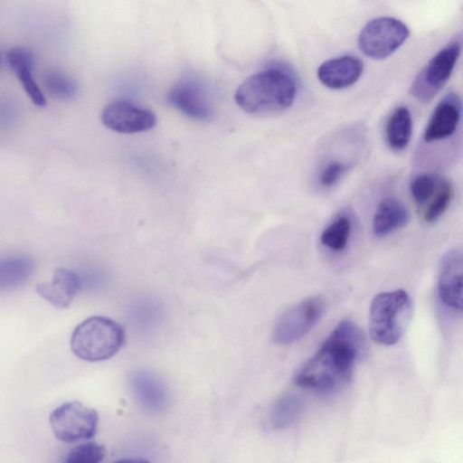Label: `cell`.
<instances>
[{
	"label": "cell",
	"instance_id": "6da1fadb",
	"mask_svg": "<svg viewBox=\"0 0 463 463\" xmlns=\"http://www.w3.org/2000/svg\"><path fill=\"white\" fill-rule=\"evenodd\" d=\"M365 350L363 331L353 321L343 320L298 370L294 382L301 388L320 392L336 391L350 380L355 362Z\"/></svg>",
	"mask_w": 463,
	"mask_h": 463
},
{
	"label": "cell",
	"instance_id": "7a4b0ae2",
	"mask_svg": "<svg viewBox=\"0 0 463 463\" xmlns=\"http://www.w3.org/2000/svg\"><path fill=\"white\" fill-rule=\"evenodd\" d=\"M296 95L293 77L280 68H269L247 78L236 90L234 99L249 114L266 115L287 109Z\"/></svg>",
	"mask_w": 463,
	"mask_h": 463
},
{
	"label": "cell",
	"instance_id": "3957f363",
	"mask_svg": "<svg viewBox=\"0 0 463 463\" xmlns=\"http://www.w3.org/2000/svg\"><path fill=\"white\" fill-rule=\"evenodd\" d=\"M125 340L121 325L107 317L93 316L75 327L71 337V349L81 360L100 362L114 356Z\"/></svg>",
	"mask_w": 463,
	"mask_h": 463
},
{
	"label": "cell",
	"instance_id": "277c9868",
	"mask_svg": "<svg viewBox=\"0 0 463 463\" xmlns=\"http://www.w3.org/2000/svg\"><path fill=\"white\" fill-rule=\"evenodd\" d=\"M412 302L403 289L376 295L370 305L371 338L383 345H392L402 337L411 318Z\"/></svg>",
	"mask_w": 463,
	"mask_h": 463
},
{
	"label": "cell",
	"instance_id": "5b68a950",
	"mask_svg": "<svg viewBox=\"0 0 463 463\" xmlns=\"http://www.w3.org/2000/svg\"><path fill=\"white\" fill-rule=\"evenodd\" d=\"M405 24L393 17H378L368 22L358 36V47L367 57L383 60L399 49L409 37Z\"/></svg>",
	"mask_w": 463,
	"mask_h": 463
},
{
	"label": "cell",
	"instance_id": "8992f818",
	"mask_svg": "<svg viewBox=\"0 0 463 463\" xmlns=\"http://www.w3.org/2000/svg\"><path fill=\"white\" fill-rule=\"evenodd\" d=\"M98 421L97 411L79 401L64 402L50 414L54 436L66 443L91 439L96 433Z\"/></svg>",
	"mask_w": 463,
	"mask_h": 463
},
{
	"label": "cell",
	"instance_id": "52a82bcc",
	"mask_svg": "<svg viewBox=\"0 0 463 463\" xmlns=\"http://www.w3.org/2000/svg\"><path fill=\"white\" fill-rule=\"evenodd\" d=\"M460 52V38L453 39L439 50L414 79L411 95L421 102H429L450 78Z\"/></svg>",
	"mask_w": 463,
	"mask_h": 463
},
{
	"label": "cell",
	"instance_id": "ba28073f",
	"mask_svg": "<svg viewBox=\"0 0 463 463\" xmlns=\"http://www.w3.org/2000/svg\"><path fill=\"white\" fill-rule=\"evenodd\" d=\"M325 301L319 296L309 297L286 310L277 320L272 340L279 345L292 344L306 335L319 321Z\"/></svg>",
	"mask_w": 463,
	"mask_h": 463
},
{
	"label": "cell",
	"instance_id": "9c48e42d",
	"mask_svg": "<svg viewBox=\"0 0 463 463\" xmlns=\"http://www.w3.org/2000/svg\"><path fill=\"white\" fill-rule=\"evenodd\" d=\"M105 127L121 134H134L151 129L156 123L149 109L128 100H116L107 105L101 113Z\"/></svg>",
	"mask_w": 463,
	"mask_h": 463
},
{
	"label": "cell",
	"instance_id": "30bf717a",
	"mask_svg": "<svg viewBox=\"0 0 463 463\" xmlns=\"http://www.w3.org/2000/svg\"><path fill=\"white\" fill-rule=\"evenodd\" d=\"M463 260L460 250L448 251L440 260L438 297L448 308L461 312L463 286Z\"/></svg>",
	"mask_w": 463,
	"mask_h": 463
},
{
	"label": "cell",
	"instance_id": "8fae6325",
	"mask_svg": "<svg viewBox=\"0 0 463 463\" xmlns=\"http://www.w3.org/2000/svg\"><path fill=\"white\" fill-rule=\"evenodd\" d=\"M461 100L455 92L447 94L436 106L425 128L423 138L431 143L451 137L459 123Z\"/></svg>",
	"mask_w": 463,
	"mask_h": 463
},
{
	"label": "cell",
	"instance_id": "7c38bea8",
	"mask_svg": "<svg viewBox=\"0 0 463 463\" xmlns=\"http://www.w3.org/2000/svg\"><path fill=\"white\" fill-rule=\"evenodd\" d=\"M168 102L185 116L207 120L212 116V108L203 88L195 80H184L171 89Z\"/></svg>",
	"mask_w": 463,
	"mask_h": 463
},
{
	"label": "cell",
	"instance_id": "4fadbf2b",
	"mask_svg": "<svg viewBox=\"0 0 463 463\" xmlns=\"http://www.w3.org/2000/svg\"><path fill=\"white\" fill-rule=\"evenodd\" d=\"M363 61L353 55H344L323 62L317 70V78L326 87L342 90L355 83L363 73Z\"/></svg>",
	"mask_w": 463,
	"mask_h": 463
},
{
	"label": "cell",
	"instance_id": "5bb4252c",
	"mask_svg": "<svg viewBox=\"0 0 463 463\" xmlns=\"http://www.w3.org/2000/svg\"><path fill=\"white\" fill-rule=\"evenodd\" d=\"M81 287V279L72 270L59 268L55 269L51 282L39 283L37 293L54 307H68Z\"/></svg>",
	"mask_w": 463,
	"mask_h": 463
},
{
	"label": "cell",
	"instance_id": "9a60e30c",
	"mask_svg": "<svg viewBox=\"0 0 463 463\" xmlns=\"http://www.w3.org/2000/svg\"><path fill=\"white\" fill-rule=\"evenodd\" d=\"M134 396L147 411H161L166 403V391L161 380L146 370H136L129 375Z\"/></svg>",
	"mask_w": 463,
	"mask_h": 463
},
{
	"label": "cell",
	"instance_id": "2e32d148",
	"mask_svg": "<svg viewBox=\"0 0 463 463\" xmlns=\"http://www.w3.org/2000/svg\"><path fill=\"white\" fill-rule=\"evenodd\" d=\"M410 213L398 199L387 197L377 206L373 218L372 229L377 237L386 236L407 225Z\"/></svg>",
	"mask_w": 463,
	"mask_h": 463
},
{
	"label": "cell",
	"instance_id": "e0dca14e",
	"mask_svg": "<svg viewBox=\"0 0 463 463\" xmlns=\"http://www.w3.org/2000/svg\"><path fill=\"white\" fill-rule=\"evenodd\" d=\"M412 134V119L409 109L401 106L395 109L387 120L385 139L388 146L396 152L407 147Z\"/></svg>",
	"mask_w": 463,
	"mask_h": 463
},
{
	"label": "cell",
	"instance_id": "ac0fdd59",
	"mask_svg": "<svg viewBox=\"0 0 463 463\" xmlns=\"http://www.w3.org/2000/svg\"><path fill=\"white\" fill-rule=\"evenodd\" d=\"M31 259L22 256L0 259V291L12 290L24 285L33 271Z\"/></svg>",
	"mask_w": 463,
	"mask_h": 463
},
{
	"label": "cell",
	"instance_id": "d6986e66",
	"mask_svg": "<svg viewBox=\"0 0 463 463\" xmlns=\"http://www.w3.org/2000/svg\"><path fill=\"white\" fill-rule=\"evenodd\" d=\"M351 227L349 217L338 216L323 230L320 241L331 250L341 251L348 243Z\"/></svg>",
	"mask_w": 463,
	"mask_h": 463
},
{
	"label": "cell",
	"instance_id": "ffe728a7",
	"mask_svg": "<svg viewBox=\"0 0 463 463\" xmlns=\"http://www.w3.org/2000/svg\"><path fill=\"white\" fill-rule=\"evenodd\" d=\"M43 83L47 92L59 99H71L78 91L74 80L57 69H49L43 75Z\"/></svg>",
	"mask_w": 463,
	"mask_h": 463
},
{
	"label": "cell",
	"instance_id": "44dd1931",
	"mask_svg": "<svg viewBox=\"0 0 463 463\" xmlns=\"http://www.w3.org/2000/svg\"><path fill=\"white\" fill-rule=\"evenodd\" d=\"M442 179L430 173H422L416 175L410 184V193L418 206L426 205L436 194Z\"/></svg>",
	"mask_w": 463,
	"mask_h": 463
},
{
	"label": "cell",
	"instance_id": "7402d4cb",
	"mask_svg": "<svg viewBox=\"0 0 463 463\" xmlns=\"http://www.w3.org/2000/svg\"><path fill=\"white\" fill-rule=\"evenodd\" d=\"M299 402L293 395H284L272 406L269 421L273 428L283 429L289 426L299 411Z\"/></svg>",
	"mask_w": 463,
	"mask_h": 463
},
{
	"label": "cell",
	"instance_id": "603a6c76",
	"mask_svg": "<svg viewBox=\"0 0 463 463\" xmlns=\"http://www.w3.org/2000/svg\"><path fill=\"white\" fill-rule=\"evenodd\" d=\"M454 190L452 184L443 180L433 197L424 208L423 219L426 222H436L448 210L452 199Z\"/></svg>",
	"mask_w": 463,
	"mask_h": 463
},
{
	"label": "cell",
	"instance_id": "cb8c5ba5",
	"mask_svg": "<svg viewBox=\"0 0 463 463\" xmlns=\"http://www.w3.org/2000/svg\"><path fill=\"white\" fill-rule=\"evenodd\" d=\"M106 455V448L96 442H86L72 449L64 463H100Z\"/></svg>",
	"mask_w": 463,
	"mask_h": 463
},
{
	"label": "cell",
	"instance_id": "d4e9b609",
	"mask_svg": "<svg viewBox=\"0 0 463 463\" xmlns=\"http://www.w3.org/2000/svg\"><path fill=\"white\" fill-rule=\"evenodd\" d=\"M6 61L14 73L24 70L33 71L34 58L32 51L24 46H14L6 53Z\"/></svg>",
	"mask_w": 463,
	"mask_h": 463
},
{
	"label": "cell",
	"instance_id": "484cf974",
	"mask_svg": "<svg viewBox=\"0 0 463 463\" xmlns=\"http://www.w3.org/2000/svg\"><path fill=\"white\" fill-rule=\"evenodd\" d=\"M346 171L347 165L342 161H328L319 173V184L323 187L334 186L344 177Z\"/></svg>",
	"mask_w": 463,
	"mask_h": 463
},
{
	"label": "cell",
	"instance_id": "4316f807",
	"mask_svg": "<svg viewBox=\"0 0 463 463\" xmlns=\"http://www.w3.org/2000/svg\"><path fill=\"white\" fill-rule=\"evenodd\" d=\"M18 77L24 91L28 95V97L31 99L32 102L38 106V107H45L46 105V99L34 80L32 71L31 70H24L17 73H15Z\"/></svg>",
	"mask_w": 463,
	"mask_h": 463
},
{
	"label": "cell",
	"instance_id": "83f0119b",
	"mask_svg": "<svg viewBox=\"0 0 463 463\" xmlns=\"http://www.w3.org/2000/svg\"><path fill=\"white\" fill-rule=\"evenodd\" d=\"M113 463H150L148 460L141 458H129L117 460Z\"/></svg>",
	"mask_w": 463,
	"mask_h": 463
},
{
	"label": "cell",
	"instance_id": "f1b7e54d",
	"mask_svg": "<svg viewBox=\"0 0 463 463\" xmlns=\"http://www.w3.org/2000/svg\"><path fill=\"white\" fill-rule=\"evenodd\" d=\"M1 65H2V54H1V52H0V69H1Z\"/></svg>",
	"mask_w": 463,
	"mask_h": 463
}]
</instances>
